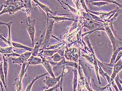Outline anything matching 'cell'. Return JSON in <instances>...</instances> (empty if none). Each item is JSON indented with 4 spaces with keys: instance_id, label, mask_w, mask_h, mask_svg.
Listing matches in <instances>:
<instances>
[{
    "instance_id": "obj_1",
    "label": "cell",
    "mask_w": 122,
    "mask_h": 91,
    "mask_svg": "<svg viewBox=\"0 0 122 91\" xmlns=\"http://www.w3.org/2000/svg\"><path fill=\"white\" fill-rule=\"evenodd\" d=\"M29 64L27 61L23 64L19 76L15 80L13 85L17 91L21 90L22 88L21 81L23 77L26 74V72Z\"/></svg>"
},
{
    "instance_id": "obj_2",
    "label": "cell",
    "mask_w": 122,
    "mask_h": 91,
    "mask_svg": "<svg viewBox=\"0 0 122 91\" xmlns=\"http://www.w3.org/2000/svg\"><path fill=\"white\" fill-rule=\"evenodd\" d=\"M54 22L55 21L52 18H49L47 20L45 37L42 44V45H43L44 47L47 46L49 44L50 38L53 32V24Z\"/></svg>"
},
{
    "instance_id": "obj_3",
    "label": "cell",
    "mask_w": 122,
    "mask_h": 91,
    "mask_svg": "<svg viewBox=\"0 0 122 91\" xmlns=\"http://www.w3.org/2000/svg\"><path fill=\"white\" fill-rule=\"evenodd\" d=\"M6 5V7H5L2 11L1 12L0 15L6 13H9L10 15H13L22 8L25 7L24 4L20 5L16 2L12 3L8 5Z\"/></svg>"
},
{
    "instance_id": "obj_4",
    "label": "cell",
    "mask_w": 122,
    "mask_h": 91,
    "mask_svg": "<svg viewBox=\"0 0 122 91\" xmlns=\"http://www.w3.org/2000/svg\"><path fill=\"white\" fill-rule=\"evenodd\" d=\"M35 20H31L30 17H28L26 21V27L31 39L33 47H34V39L35 33Z\"/></svg>"
},
{
    "instance_id": "obj_5",
    "label": "cell",
    "mask_w": 122,
    "mask_h": 91,
    "mask_svg": "<svg viewBox=\"0 0 122 91\" xmlns=\"http://www.w3.org/2000/svg\"><path fill=\"white\" fill-rule=\"evenodd\" d=\"M32 54V51H28L20 55L18 58H12V60L13 63L18 64L21 66L25 62L27 61Z\"/></svg>"
},
{
    "instance_id": "obj_6",
    "label": "cell",
    "mask_w": 122,
    "mask_h": 91,
    "mask_svg": "<svg viewBox=\"0 0 122 91\" xmlns=\"http://www.w3.org/2000/svg\"><path fill=\"white\" fill-rule=\"evenodd\" d=\"M61 75L56 78L50 77L46 76L45 79L43 80V82L47 86V89L52 87L56 85V83L59 82L61 78Z\"/></svg>"
},
{
    "instance_id": "obj_7",
    "label": "cell",
    "mask_w": 122,
    "mask_h": 91,
    "mask_svg": "<svg viewBox=\"0 0 122 91\" xmlns=\"http://www.w3.org/2000/svg\"><path fill=\"white\" fill-rule=\"evenodd\" d=\"M46 32V29L43 32L42 35L40 36L38 41L35 44V47L32 51V55L34 56H36L38 54L39 48L42 45V43L44 41L45 37Z\"/></svg>"
},
{
    "instance_id": "obj_8",
    "label": "cell",
    "mask_w": 122,
    "mask_h": 91,
    "mask_svg": "<svg viewBox=\"0 0 122 91\" xmlns=\"http://www.w3.org/2000/svg\"><path fill=\"white\" fill-rule=\"evenodd\" d=\"M42 59V64L43 67L47 71L48 73H49L52 77L55 78V76L53 72L51 66L50 65L48 60H46L44 57L42 56H40Z\"/></svg>"
},
{
    "instance_id": "obj_9",
    "label": "cell",
    "mask_w": 122,
    "mask_h": 91,
    "mask_svg": "<svg viewBox=\"0 0 122 91\" xmlns=\"http://www.w3.org/2000/svg\"><path fill=\"white\" fill-rule=\"evenodd\" d=\"M33 0L37 4H38L40 6V7L42 9V10L44 11L46 13V14L47 16V20L48 19L49 15H50L49 13H51V14H53V12L51 10L50 7L46 6V5L41 3L38 0Z\"/></svg>"
},
{
    "instance_id": "obj_10",
    "label": "cell",
    "mask_w": 122,
    "mask_h": 91,
    "mask_svg": "<svg viewBox=\"0 0 122 91\" xmlns=\"http://www.w3.org/2000/svg\"><path fill=\"white\" fill-rule=\"evenodd\" d=\"M42 59L35 57L34 56H32L27 60V62L29 65L35 66L36 65L42 64Z\"/></svg>"
},
{
    "instance_id": "obj_11",
    "label": "cell",
    "mask_w": 122,
    "mask_h": 91,
    "mask_svg": "<svg viewBox=\"0 0 122 91\" xmlns=\"http://www.w3.org/2000/svg\"><path fill=\"white\" fill-rule=\"evenodd\" d=\"M122 69V61L121 59H120L114 66V71L113 74L112 75V78L114 79L115 76L118 73L120 70Z\"/></svg>"
},
{
    "instance_id": "obj_12",
    "label": "cell",
    "mask_w": 122,
    "mask_h": 91,
    "mask_svg": "<svg viewBox=\"0 0 122 91\" xmlns=\"http://www.w3.org/2000/svg\"><path fill=\"white\" fill-rule=\"evenodd\" d=\"M3 59H4V66H3V70L5 75V83L6 86L7 85V75L8 70V59L5 58V56L3 55Z\"/></svg>"
},
{
    "instance_id": "obj_13",
    "label": "cell",
    "mask_w": 122,
    "mask_h": 91,
    "mask_svg": "<svg viewBox=\"0 0 122 91\" xmlns=\"http://www.w3.org/2000/svg\"><path fill=\"white\" fill-rule=\"evenodd\" d=\"M12 45L14 47L17 48H22L25 50H27L29 51H32L33 50V49L31 48L28 47V46H25L23 45L22 44H20V43H15V42H12Z\"/></svg>"
},
{
    "instance_id": "obj_14",
    "label": "cell",
    "mask_w": 122,
    "mask_h": 91,
    "mask_svg": "<svg viewBox=\"0 0 122 91\" xmlns=\"http://www.w3.org/2000/svg\"><path fill=\"white\" fill-rule=\"evenodd\" d=\"M49 18H52L55 22H58L60 21H62V20H72V21H75V20L74 19H71V18H66L65 17H58L57 16H50L49 17Z\"/></svg>"
},
{
    "instance_id": "obj_15",
    "label": "cell",
    "mask_w": 122,
    "mask_h": 91,
    "mask_svg": "<svg viewBox=\"0 0 122 91\" xmlns=\"http://www.w3.org/2000/svg\"><path fill=\"white\" fill-rule=\"evenodd\" d=\"M48 74V73H44V74H43L41 75L37 76L33 80H32V82H31L30 84L28 85V86H27L26 89L25 91H30V90L31 89V87H32V86L33 85L34 83V82H35L36 80L40 78H41V77H43L44 76L46 75L47 74Z\"/></svg>"
},
{
    "instance_id": "obj_16",
    "label": "cell",
    "mask_w": 122,
    "mask_h": 91,
    "mask_svg": "<svg viewBox=\"0 0 122 91\" xmlns=\"http://www.w3.org/2000/svg\"><path fill=\"white\" fill-rule=\"evenodd\" d=\"M0 79L1 81L4 84L5 88H6V83H5V76L4 75L3 68V64L1 63L0 64Z\"/></svg>"
},
{
    "instance_id": "obj_17",
    "label": "cell",
    "mask_w": 122,
    "mask_h": 91,
    "mask_svg": "<svg viewBox=\"0 0 122 91\" xmlns=\"http://www.w3.org/2000/svg\"><path fill=\"white\" fill-rule=\"evenodd\" d=\"M98 1H103L107 2L109 3H113L117 4L120 7H122V5L116 2L115 0H88L87 3H92V2Z\"/></svg>"
},
{
    "instance_id": "obj_18",
    "label": "cell",
    "mask_w": 122,
    "mask_h": 91,
    "mask_svg": "<svg viewBox=\"0 0 122 91\" xmlns=\"http://www.w3.org/2000/svg\"><path fill=\"white\" fill-rule=\"evenodd\" d=\"M12 22H11L8 23H3L1 22L0 24L1 25H6L8 27V38L7 39L8 41L11 43L12 44V42H11V33H10V28L11 26Z\"/></svg>"
},
{
    "instance_id": "obj_19",
    "label": "cell",
    "mask_w": 122,
    "mask_h": 91,
    "mask_svg": "<svg viewBox=\"0 0 122 91\" xmlns=\"http://www.w3.org/2000/svg\"><path fill=\"white\" fill-rule=\"evenodd\" d=\"M0 53L3 54H9L13 53V47H10L3 48L0 47Z\"/></svg>"
},
{
    "instance_id": "obj_20",
    "label": "cell",
    "mask_w": 122,
    "mask_h": 91,
    "mask_svg": "<svg viewBox=\"0 0 122 91\" xmlns=\"http://www.w3.org/2000/svg\"><path fill=\"white\" fill-rule=\"evenodd\" d=\"M109 4V3H107V2L103 1L95 2L91 3V4L93 6L99 7L103 6H105V5H107Z\"/></svg>"
},
{
    "instance_id": "obj_21",
    "label": "cell",
    "mask_w": 122,
    "mask_h": 91,
    "mask_svg": "<svg viewBox=\"0 0 122 91\" xmlns=\"http://www.w3.org/2000/svg\"><path fill=\"white\" fill-rule=\"evenodd\" d=\"M23 2L25 7L30 10L32 7L31 0H23Z\"/></svg>"
},
{
    "instance_id": "obj_22",
    "label": "cell",
    "mask_w": 122,
    "mask_h": 91,
    "mask_svg": "<svg viewBox=\"0 0 122 91\" xmlns=\"http://www.w3.org/2000/svg\"><path fill=\"white\" fill-rule=\"evenodd\" d=\"M51 58L53 59V61L54 62H57L60 61L62 59L61 57L59 55L56 53L52 56Z\"/></svg>"
},
{
    "instance_id": "obj_23",
    "label": "cell",
    "mask_w": 122,
    "mask_h": 91,
    "mask_svg": "<svg viewBox=\"0 0 122 91\" xmlns=\"http://www.w3.org/2000/svg\"><path fill=\"white\" fill-rule=\"evenodd\" d=\"M57 50H53L46 51L44 52V55L47 56H52L53 54L57 52Z\"/></svg>"
},
{
    "instance_id": "obj_24",
    "label": "cell",
    "mask_w": 122,
    "mask_h": 91,
    "mask_svg": "<svg viewBox=\"0 0 122 91\" xmlns=\"http://www.w3.org/2000/svg\"><path fill=\"white\" fill-rule=\"evenodd\" d=\"M4 55L5 57L6 56H7L8 57H10V56H13V57L17 56V57H19V56H20V55H19V54L14 53L9 54H5V55Z\"/></svg>"
},
{
    "instance_id": "obj_25",
    "label": "cell",
    "mask_w": 122,
    "mask_h": 91,
    "mask_svg": "<svg viewBox=\"0 0 122 91\" xmlns=\"http://www.w3.org/2000/svg\"><path fill=\"white\" fill-rule=\"evenodd\" d=\"M0 38L2 39L3 41H4V42H6V44L8 45L9 46H11L12 44L10 43L7 39H5V38L4 37V36H3V35H2V36L1 34Z\"/></svg>"
},
{
    "instance_id": "obj_26",
    "label": "cell",
    "mask_w": 122,
    "mask_h": 91,
    "mask_svg": "<svg viewBox=\"0 0 122 91\" xmlns=\"http://www.w3.org/2000/svg\"><path fill=\"white\" fill-rule=\"evenodd\" d=\"M122 56V51H121L118 53L117 55V57L116 60L115 61V63L117 62L120 59L121 57Z\"/></svg>"
},
{
    "instance_id": "obj_27",
    "label": "cell",
    "mask_w": 122,
    "mask_h": 91,
    "mask_svg": "<svg viewBox=\"0 0 122 91\" xmlns=\"http://www.w3.org/2000/svg\"><path fill=\"white\" fill-rule=\"evenodd\" d=\"M80 1L82 6H83L85 9H86L87 12L88 13V12H89V10L87 8L86 6V4H85V2H84V0H80Z\"/></svg>"
},
{
    "instance_id": "obj_28",
    "label": "cell",
    "mask_w": 122,
    "mask_h": 91,
    "mask_svg": "<svg viewBox=\"0 0 122 91\" xmlns=\"http://www.w3.org/2000/svg\"><path fill=\"white\" fill-rule=\"evenodd\" d=\"M56 0L58 2H59V3H60V4H61V5L63 7V8L64 9H65V8L64 7V6H63V4H62V3H61V2L59 0Z\"/></svg>"
},
{
    "instance_id": "obj_29",
    "label": "cell",
    "mask_w": 122,
    "mask_h": 91,
    "mask_svg": "<svg viewBox=\"0 0 122 91\" xmlns=\"http://www.w3.org/2000/svg\"><path fill=\"white\" fill-rule=\"evenodd\" d=\"M86 2L87 3L88 0H86Z\"/></svg>"
},
{
    "instance_id": "obj_30",
    "label": "cell",
    "mask_w": 122,
    "mask_h": 91,
    "mask_svg": "<svg viewBox=\"0 0 122 91\" xmlns=\"http://www.w3.org/2000/svg\"><path fill=\"white\" fill-rule=\"evenodd\" d=\"M9 0H6V2H8Z\"/></svg>"
},
{
    "instance_id": "obj_31",
    "label": "cell",
    "mask_w": 122,
    "mask_h": 91,
    "mask_svg": "<svg viewBox=\"0 0 122 91\" xmlns=\"http://www.w3.org/2000/svg\"></svg>"
}]
</instances>
